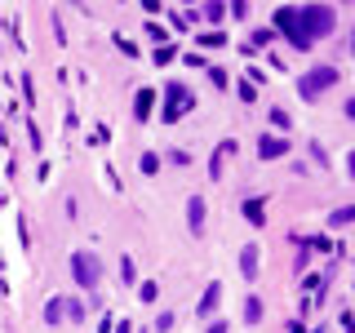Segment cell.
Returning <instances> with one entry per match:
<instances>
[{"label":"cell","mask_w":355,"mask_h":333,"mask_svg":"<svg viewBox=\"0 0 355 333\" xmlns=\"http://www.w3.org/2000/svg\"><path fill=\"white\" fill-rule=\"evenodd\" d=\"M275 31H280V36H288L297 49H311V44L302 40V31H297V9H275Z\"/></svg>","instance_id":"cell-5"},{"label":"cell","mask_w":355,"mask_h":333,"mask_svg":"<svg viewBox=\"0 0 355 333\" xmlns=\"http://www.w3.org/2000/svg\"><path fill=\"white\" fill-rule=\"evenodd\" d=\"M111 333H129V325H116V329H111Z\"/></svg>","instance_id":"cell-24"},{"label":"cell","mask_w":355,"mask_h":333,"mask_svg":"<svg viewBox=\"0 0 355 333\" xmlns=\"http://www.w3.org/2000/svg\"><path fill=\"white\" fill-rule=\"evenodd\" d=\"M200 44H214V49H218V44H227V36H222V31H205V36H200Z\"/></svg>","instance_id":"cell-17"},{"label":"cell","mask_w":355,"mask_h":333,"mask_svg":"<svg viewBox=\"0 0 355 333\" xmlns=\"http://www.w3.org/2000/svg\"><path fill=\"white\" fill-rule=\"evenodd\" d=\"M218 302H222V284L214 280V284L205 289V298H200V316H214V311H218Z\"/></svg>","instance_id":"cell-8"},{"label":"cell","mask_w":355,"mask_h":333,"mask_svg":"<svg viewBox=\"0 0 355 333\" xmlns=\"http://www.w3.org/2000/svg\"><path fill=\"white\" fill-rule=\"evenodd\" d=\"M258 155H262V160H280V155H288V138H280V133H266V138L258 142Z\"/></svg>","instance_id":"cell-6"},{"label":"cell","mask_w":355,"mask_h":333,"mask_svg":"<svg viewBox=\"0 0 355 333\" xmlns=\"http://www.w3.org/2000/svg\"><path fill=\"white\" fill-rule=\"evenodd\" d=\"M333 27H338V9L333 5H302L297 9V31H302L306 44L333 36Z\"/></svg>","instance_id":"cell-1"},{"label":"cell","mask_w":355,"mask_h":333,"mask_svg":"<svg viewBox=\"0 0 355 333\" xmlns=\"http://www.w3.org/2000/svg\"><path fill=\"white\" fill-rule=\"evenodd\" d=\"M240 271H244V280H253V275H258V244H244V253H240Z\"/></svg>","instance_id":"cell-9"},{"label":"cell","mask_w":355,"mask_h":333,"mask_svg":"<svg viewBox=\"0 0 355 333\" xmlns=\"http://www.w3.org/2000/svg\"><path fill=\"white\" fill-rule=\"evenodd\" d=\"M151 103H155V94H151V89H142V94L133 98V116H138V120H151V111H155Z\"/></svg>","instance_id":"cell-11"},{"label":"cell","mask_w":355,"mask_h":333,"mask_svg":"<svg viewBox=\"0 0 355 333\" xmlns=\"http://www.w3.org/2000/svg\"><path fill=\"white\" fill-rule=\"evenodd\" d=\"M351 218H355V205H342V209H333V214H329V222H333V227H347Z\"/></svg>","instance_id":"cell-14"},{"label":"cell","mask_w":355,"mask_h":333,"mask_svg":"<svg viewBox=\"0 0 355 333\" xmlns=\"http://www.w3.org/2000/svg\"><path fill=\"white\" fill-rule=\"evenodd\" d=\"M271 125H275V129H284V133H288V116H284V111H280V107H275V111H271Z\"/></svg>","instance_id":"cell-18"},{"label":"cell","mask_w":355,"mask_h":333,"mask_svg":"<svg viewBox=\"0 0 355 333\" xmlns=\"http://www.w3.org/2000/svg\"><path fill=\"white\" fill-rule=\"evenodd\" d=\"M67 320V298H49V307H44V325H62Z\"/></svg>","instance_id":"cell-10"},{"label":"cell","mask_w":355,"mask_h":333,"mask_svg":"<svg viewBox=\"0 0 355 333\" xmlns=\"http://www.w3.org/2000/svg\"><path fill=\"white\" fill-rule=\"evenodd\" d=\"M155 293H160V289H155V280L142 284V302H155Z\"/></svg>","instance_id":"cell-21"},{"label":"cell","mask_w":355,"mask_h":333,"mask_svg":"<svg viewBox=\"0 0 355 333\" xmlns=\"http://www.w3.org/2000/svg\"><path fill=\"white\" fill-rule=\"evenodd\" d=\"M120 275H125V284H133V280H138V271H133V262H129V258L120 262Z\"/></svg>","instance_id":"cell-19"},{"label":"cell","mask_w":355,"mask_h":333,"mask_svg":"<svg viewBox=\"0 0 355 333\" xmlns=\"http://www.w3.org/2000/svg\"><path fill=\"white\" fill-rule=\"evenodd\" d=\"M315 333H324V329H315Z\"/></svg>","instance_id":"cell-25"},{"label":"cell","mask_w":355,"mask_h":333,"mask_svg":"<svg viewBox=\"0 0 355 333\" xmlns=\"http://www.w3.org/2000/svg\"><path fill=\"white\" fill-rule=\"evenodd\" d=\"M67 320H71V325H80V320H85V307L71 302V298H67Z\"/></svg>","instance_id":"cell-16"},{"label":"cell","mask_w":355,"mask_h":333,"mask_svg":"<svg viewBox=\"0 0 355 333\" xmlns=\"http://www.w3.org/2000/svg\"><path fill=\"white\" fill-rule=\"evenodd\" d=\"M205 333H227V325H209V329H205Z\"/></svg>","instance_id":"cell-23"},{"label":"cell","mask_w":355,"mask_h":333,"mask_svg":"<svg viewBox=\"0 0 355 333\" xmlns=\"http://www.w3.org/2000/svg\"><path fill=\"white\" fill-rule=\"evenodd\" d=\"M244 218H249L253 227H262V222H266V214H262V200H244Z\"/></svg>","instance_id":"cell-12"},{"label":"cell","mask_w":355,"mask_h":333,"mask_svg":"<svg viewBox=\"0 0 355 333\" xmlns=\"http://www.w3.org/2000/svg\"><path fill=\"white\" fill-rule=\"evenodd\" d=\"M138 169L142 173H155V169H160V155H155V151H142L138 155Z\"/></svg>","instance_id":"cell-15"},{"label":"cell","mask_w":355,"mask_h":333,"mask_svg":"<svg viewBox=\"0 0 355 333\" xmlns=\"http://www.w3.org/2000/svg\"><path fill=\"white\" fill-rule=\"evenodd\" d=\"M164 98H169V103H164V111H160V116L164 120H178V116H187V111H191L196 107V98H191V89H187V85H164Z\"/></svg>","instance_id":"cell-4"},{"label":"cell","mask_w":355,"mask_h":333,"mask_svg":"<svg viewBox=\"0 0 355 333\" xmlns=\"http://www.w3.org/2000/svg\"><path fill=\"white\" fill-rule=\"evenodd\" d=\"M244 320H249V325L262 320V298H244Z\"/></svg>","instance_id":"cell-13"},{"label":"cell","mask_w":355,"mask_h":333,"mask_svg":"<svg viewBox=\"0 0 355 333\" xmlns=\"http://www.w3.org/2000/svg\"><path fill=\"white\" fill-rule=\"evenodd\" d=\"M222 14H227V9H222V5H205V18H209V22H218Z\"/></svg>","instance_id":"cell-22"},{"label":"cell","mask_w":355,"mask_h":333,"mask_svg":"<svg viewBox=\"0 0 355 333\" xmlns=\"http://www.w3.org/2000/svg\"><path fill=\"white\" fill-rule=\"evenodd\" d=\"M333 85H338V67H311L302 80H297V94H302L306 103H315V98L324 94V89H333Z\"/></svg>","instance_id":"cell-2"},{"label":"cell","mask_w":355,"mask_h":333,"mask_svg":"<svg viewBox=\"0 0 355 333\" xmlns=\"http://www.w3.org/2000/svg\"><path fill=\"white\" fill-rule=\"evenodd\" d=\"M187 227H191V236H205V200L200 196L187 200Z\"/></svg>","instance_id":"cell-7"},{"label":"cell","mask_w":355,"mask_h":333,"mask_svg":"<svg viewBox=\"0 0 355 333\" xmlns=\"http://www.w3.org/2000/svg\"><path fill=\"white\" fill-rule=\"evenodd\" d=\"M240 98H244V103H253V98H258V89H253L249 80H240Z\"/></svg>","instance_id":"cell-20"},{"label":"cell","mask_w":355,"mask_h":333,"mask_svg":"<svg viewBox=\"0 0 355 333\" xmlns=\"http://www.w3.org/2000/svg\"><path fill=\"white\" fill-rule=\"evenodd\" d=\"M71 275H76L80 289H94L98 280H103V262H98L89 249H80V253H71Z\"/></svg>","instance_id":"cell-3"}]
</instances>
